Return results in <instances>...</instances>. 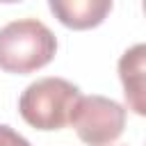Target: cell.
I'll return each mask as SVG.
<instances>
[{"instance_id": "cell-4", "label": "cell", "mask_w": 146, "mask_h": 146, "mask_svg": "<svg viewBox=\"0 0 146 146\" xmlns=\"http://www.w3.org/2000/svg\"><path fill=\"white\" fill-rule=\"evenodd\" d=\"M50 11L71 30H89L105 21L112 11V0H50Z\"/></svg>"}, {"instance_id": "cell-1", "label": "cell", "mask_w": 146, "mask_h": 146, "mask_svg": "<svg viewBox=\"0 0 146 146\" xmlns=\"http://www.w3.org/2000/svg\"><path fill=\"white\" fill-rule=\"evenodd\" d=\"M57 36L39 18H16L0 27V68L5 73H34L52 62Z\"/></svg>"}, {"instance_id": "cell-5", "label": "cell", "mask_w": 146, "mask_h": 146, "mask_svg": "<svg viewBox=\"0 0 146 146\" xmlns=\"http://www.w3.org/2000/svg\"><path fill=\"white\" fill-rule=\"evenodd\" d=\"M144 57H146L144 43H135L119 59V78H121V84H123L128 107L139 116L146 114V103H144Z\"/></svg>"}, {"instance_id": "cell-3", "label": "cell", "mask_w": 146, "mask_h": 146, "mask_svg": "<svg viewBox=\"0 0 146 146\" xmlns=\"http://www.w3.org/2000/svg\"><path fill=\"white\" fill-rule=\"evenodd\" d=\"M125 116V107L114 98L100 94H80L68 114V123L87 146H110L123 135Z\"/></svg>"}, {"instance_id": "cell-6", "label": "cell", "mask_w": 146, "mask_h": 146, "mask_svg": "<svg viewBox=\"0 0 146 146\" xmlns=\"http://www.w3.org/2000/svg\"><path fill=\"white\" fill-rule=\"evenodd\" d=\"M0 146H32L21 132H16L14 128L0 123Z\"/></svg>"}, {"instance_id": "cell-2", "label": "cell", "mask_w": 146, "mask_h": 146, "mask_svg": "<svg viewBox=\"0 0 146 146\" xmlns=\"http://www.w3.org/2000/svg\"><path fill=\"white\" fill-rule=\"evenodd\" d=\"M80 98L78 84L66 78H39L30 82L21 98L18 112L23 121L36 130H59L68 123V114Z\"/></svg>"}]
</instances>
